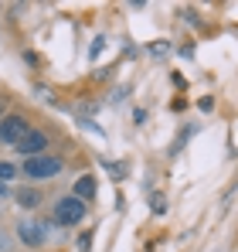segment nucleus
<instances>
[{
    "mask_svg": "<svg viewBox=\"0 0 238 252\" xmlns=\"http://www.w3.org/2000/svg\"><path fill=\"white\" fill-rule=\"evenodd\" d=\"M82 218H85V201L82 198H61L55 205V221L58 225H75Z\"/></svg>",
    "mask_w": 238,
    "mask_h": 252,
    "instance_id": "obj_1",
    "label": "nucleus"
},
{
    "mask_svg": "<svg viewBox=\"0 0 238 252\" xmlns=\"http://www.w3.org/2000/svg\"><path fill=\"white\" fill-rule=\"evenodd\" d=\"M61 170V160L58 157H28V164H24V174L28 177H34V181H41V177H55Z\"/></svg>",
    "mask_w": 238,
    "mask_h": 252,
    "instance_id": "obj_2",
    "label": "nucleus"
},
{
    "mask_svg": "<svg viewBox=\"0 0 238 252\" xmlns=\"http://www.w3.org/2000/svg\"><path fill=\"white\" fill-rule=\"evenodd\" d=\"M17 150H21V154H28V157H41V154L48 150V136L38 133V129H28V133L17 140Z\"/></svg>",
    "mask_w": 238,
    "mask_h": 252,
    "instance_id": "obj_3",
    "label": "nucleus"
},
{
    "mask_svg": "<svg viewBox=\"0 0 238 252\" xmlns=\"http://www.w3.org/2000/svg\"><path fill=\"white\" fill-rule=\"evenodd\" d=\"M28 129H31V126H28V120H24V116H7V120L0 123V140L17 143V140H21Z\"/></svg>",
    "mask_w": 238,
    "mask_h": 252,
    "instance_id": "obj_4",
    "label": "nucleus"
},
{
    "mask_svg": "<svg viewBox=\"0 0 238 252\" xmlns=\"http://www.w3.org/2000/svg\"><path fill=\"white\" fill-rule=\"evenodd\" d=\"M17 235H21V242H24V246H44L48 228H44L41 221H24V225L17 228Z\"/></svg>",
    "mask_w": 238,
    "mask_h": 252,
    "instance_id": "obj_5",
    "label": "nucleus"
},
{
    "mask_svg": "<svg viewBox=\"0 0 238 252\" xmlns=\"http://www.w3.org/2000/svg\"><path fill=\"white\" fill-rule=\"evenodd\" d=\"M17 205H21V208H38L41 194H38V191H31V188H17Z\"/></svg>",
    "mask_w": 238,
    "mask_h": 252,
    "instance_id": "obj_6",
    "label": "nucleus"
},
{
    "mask_svg": "<svg viewBox=\"0 0 238 252\" xmlns=\"http://www.w3.org/2000/svg\"><path fill=\"white\" fill-rule=\"evenodd\" d=\"M92 194H95V181H92V177H79V181H75V198L85 201V198H92Z\"/></svg>",
    "mask_w": 238,
    "mask_h": 252,
    "instance_id": "obj_7",
    "label": "nucleus"
},
{
    "mask_svg": "<svg viewBox=\"0 0 238 252\" xmlns=\"http://www.w3.org/2000/svg\"><path fill=\"white\" fill-rule=\"evenodd\" d=\"M10 177H17V167H14V164H3V160H0V184H3V181H10Z\"/></svg>",
    "mask_w": 238,
    "mask_h": 252,
    "instance_id": "obj_8",
    "label": "nucleus"
},
{
    "mask_svg": "<svg viewBox=\"0 0 238 252\" xmlns=\"http://www.w3.org/2000/svg\"><path fill=\"white\" fill-rule=\"evenodd\" d=\"M150 208L157 211V215H163V211H167V201H163V194H153V198H150Z\"/></svg>",
    "mask_w": 238,
    "mask_h": 252,
    "instance_id": "obj_9",
    "label": "nucleus"
},
{
    "mask_svg": "<svg viewBox=\"0 0 238 252\" xmlns=\"http://www.w3.org/2000/svg\"><path fill=\"white\" fill-rule=\"evenodd\" d=\"M3 194H7V184H0V198H3Z\"/></svg>",
    "mask_w": 238,
    "mask_h": 252,
    "instance_id": "obj_10",
    "label": "nucleus"
}]
</instances>
